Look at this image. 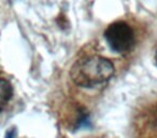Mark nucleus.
I'll return each mask as SVG.
<instances>
[{
	"instance_id": "f03ea898",
	"label": "nucleus",
	"mask_w": 157,
	"mask_h": 138,
	"mask_svg": "<svg viewBox=\"0 0 157 138\" xmlns=\"http://www.w3.org/2000/svg\"><path fill=\"white\" fill-rule=\"evenodd\" d=\"M105 38L110 48L116 53H126L135 44V34L126 22L117 21L108 26Z\"/></svg>"
},
{
	"instance_id": "f257e3e1",
	"label": "nucleus",
	"mask_w": 157,
	"mask_h": 138,
	"mask_svg": "<svg viewBox=\"0 0 157 138\" xmlns=\"http://www.w3.org/2000/svg\"><path fill=\"white\" fill-rule=\"evenodd\" d=\"M114 66L108 58L98 55L78 59L72 66L70 76L76 85L94 88L108 82L114 75Z\"/></svg>"
},
{
	"instance_id": "423d86ee",
	"label": "nucleus",
	"mask_w": 157,
	"mask_h": 138,
	"mask_svg": "<svg viewBox=\"0 0 157 138\" xmlns=\"http://www.w3.org/2000/svg\"><path fill=\"white\" fill-rule=\"evenodd\" d=\"M155 61H156V64H157V52H156V54H155Z\"/></svg>"
},
{
	"instance_id": "7ed1b4c3",
	"label": "nucleus",
	"mask_w": 157,
	"mask_h": 138,
	"mask_svg": "<svg viewBox=\"0 0 157 138\" xmlns=\"http://www.w3.org/2000/svg\"><path fill=\"white\" fill-rule=\"evenodd\" d=\"M13 88L8 80L0 78V111H2L7 107L8 103L12 98Z\"/></svg>"
},
{
	"instance_id": "39448f33",
	"label": "nucleus",
	"mask_w": 157,
	"mask_h": 138,
	"mask_svg": "<svg viewBox=\"0 0 157 138\" xmlns=\"http://www.w3.org/2000/svg\"><path fill=\"white\" fill-rule=\"evenodd\" d=\"M14 136H15V132H14V131H11L9 134H8L7 138H14Z\"/></svg>"
},
{
	"instance_id": "20e7f679",
	"label": "nucleus",
	"mask_w": 157,
	"mask_h": 138,
	"mask_svg": "<svg viewBox=\"0 0 157 138\" xmlns=\"http://www.w3.org/2000/svg\"><path fill=\"white\" fill-rule=\"evenodd\" d=\"M148 121H150V129L147 131H150L152 135H155L157 137V112H155L154 116Z\"/></svg>"
}]
</instances>
